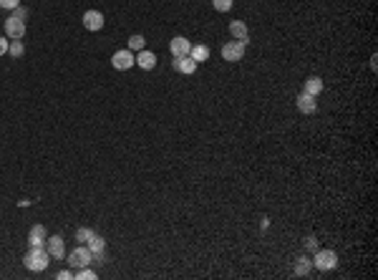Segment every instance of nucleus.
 Listing matches in <instances>:
<instances>
[{"mask_svg": "<svg viewBox=\"0 0 378 280\" xmlns=\"http://www.w3.org/2000/svg\"><path fill=\"white\" fill-rule=\"evenodd\" d=\"M48 263H51V255H48L45 245H41V247H31V250L23 255V265H26L31 273H43V270L48 268Z\"/></svg>", "mask_w": 378, "mask_h": 280, "instance_id": "nucleus-1", "label": "nucleus"}, {"mask_svg": "<svg viewBox=\"0 0 378 280\" xmlns=\"http://www.w3.org/2000/svg\"><path fill=\"white\" fill-rule=\"evenodd\" d=\"M338 265V252L336 250H315V258H313V268H318V270H323V273H328V270H333Z\"/></svg>", "mask_w": 378, "mask_h": 280, "instance_id": "nucleus-2", "label": "nucleus"}, {"mask_svg": "<svg viewBox=\"0 0 378 280\" xmlns=\"http://www.w3.org/2000/svg\"><path fill=\"white\" fill-rule=\"evenodd\" d=\"M91 260H93V252L88 250V245H79L76 250H71V252H68V265H71L73 270L91 265Z\"/></svg>", "mask_w": 378, "mask_h": 280, "instance_id": "nucleus-3", "label": "nucleus"}, {"mask_svg": "<svg viewBox=\"0 0 378 280\" xmlns=\"http://www.w3.org/2000/svg\"><path fill=\"white\" fill-rule=\"evenodd\" d=\"M245 43H240V40H227L224 45H222V58L224 61H230V63H237V61H242L245 58Z\"/></svg>", "mask_w": 378, "mask_h": 280, "instance_id": "nucleus-4", "label": "nucleus"}, {"mask_svg": "<svg viewBox=\"0 0 378 280\" xmlns=\"http://www.w3.org/2000/svg\"><path fill=\"white\" fill-rule=\"evenodd\" d=\"M3 31H5V38L10 40H23L26 36V20H20V18H5V23H3Z\"/></svg>", "mask_w": 378, "mask_h": 280, "instance_id": "nucleus-5", "label": "nucleus"}, {"mask_svg": "<svg viewBox=\"0 0 378 280\" xmlns=\"http://www.w3.org/2000/svg\"><path fill=\"white\" fill-rule=\"evenodd\" d=\"M111 66L116 68V71H129L131 66H136V61H134V51H116L114 56H111Z\"/></svg>", "mask_w": 378, "mask_h": 280, "instance_id": "nucleus-6", "label": "nucleus"}, {"mask_svg": "<svg viewBox=\"0 0 378 280\" xmlns=\"http://www.w3.org/2000/svg\"><path fill=\"white\" fill-rule=\"evenodd\" d=\"M81 23H84L86 31H93V33H96V31L104 28V13H101V10H86Z\"/></svg>", "mask_w": 378, "mask_h": 280, "instance_id": "nucleus-7", "label": "nucleus"}, {"mask_svg": "<svg viewBox=\"0 0 378 280\" xmlns=\"http://www.w3.org/2000/svg\"><path fill=\"white\" fill-rule=\"evenodd\" d=\"M297 111H300V114H305V116L315 114V111H318V101H315V96H310V94L300 91V94H297Z\"/></svg>", "mask_w": 378, "mask_h": 280, "instance_id": "nucleus-8", "label": "nucleus"}, {"mask_svg": "<svg viewBox=\"0 0 378 280\" xmlns=\"http://www.w3.org/2000/svg\"><path fill=\"white\" fill-rule=\"evenodd\" d=\"M45 250H48V255H51V258L61 260V258L66 255V242H63L61 235H51V238L45 240Z\"/></svg>", "mask_w": 378, "mask_h": 280, "instance_id": "nucleus-9", "label": "nucleus"}, {"mask_svg": "<svg viewBox=\"0 0 378 280\" xmlns=\"http://www.w3.org/2000/svg\"><path fill=\"white\" fill-rule=\"evenodd\" d=\"M134 61H136V66L141 68V71H154L157 68V53H152V51H139L136 56H134Z\"/></svg>", "mask_w": 378, "mask_h": 280, "instance_id": "nucleus-10", "label": "nucleus"}, {"mask_svg": "<svg viewBox=\"0 0 378 280\" xmlns=\"http://www.w3.org/2000/svg\"><path fill=\"white\" fill-rule=\"evenodd\" d=\"M230 36L235 40H240V43H250V31H247V23L245 20H232L230 23Z\"/></svg>", "mask_w": 378, "mask_h": 280, "instance_id": "nucleus-11", "label": "nucleus"}, {"mask_svg": "<svg viewBox=\"0 0 378 280\" xmlns=\"http://www.w3.org/2000/svg\"><path fill=\"white\" fill-rule=\"evenodd\" d=\"M169 51H171L174 58H182V56H189L192 43L184 38V36H177V38H171V43H169Z\"/></svg>", "mask_w": 378, "mask_h": 280, "instance_id": "nucleus-12", "label": "nucleus"}, {"mask_svg": "<svg viewBox=\"0 0 378 280\" xmlns=\"http://www.w3.org/2000/svg\"><path fill=\"white\" fill-rule=\"evenodd\" d=\"M171 66H174V71H179V74H184V76H192V74L197 71V66H199V63H197V61H192L189 56H182V58H174V63H171Z\"/></svg>", "mask_w": 378, "mask_h": 280, "instance_id": "nucleus-13", "label": "nucleus"}, {"mask_svg": "<svg viewBox=\"0 0 378 280\" xmlns=\"http://www.w3.org/2000/svg\"><path fill=\"white\" fill-rule=\"evenodd\" d=\"M45 240H48L45 227H43V225H33L31 232H28V245H31V247H41V245H45Z\"/></svg>", "mask_w": 378, "mask_h": 280, "instance_id": "nucleus-14", "label": "nucleus"}, {"mask_svg": "<svg viewBox=\"0 0 378 280\" xmlns=\"http://www.w3.org/2000/svg\"><path fill=\"white\" fill-rule=\"evenodd\" d=\"M303 91H305V94H310V96L323 94V79H320V76H308L305 83H303Z\"/></svg>", "mask_w": 378, "mask_h": 280, "instance_id": "nucleus-15", "label": "nucleus"}, {"mask_svg": "<svg viewBox=\"0 0 378 280\" xmlns=\"http://www.w3.org/2000/svg\"><path fill=\"white\" fill-rule=\"evenodd\" d=\"M210 45H205V43H199V45H192V51H189V58L192 61H197V63H205V61H210Z\"/></svg>", "mask_w": 378, "mask_h": 280, "instance_id": "nucleus-16", "label": "nucleus"}, {"mask_svg": "<svg viewBox=\"0 0 378 280\" xmlns=\"http://www.w3.org/2000/svg\"><path fill=\"white\" fill-rule=\"evenodd\" d=\"M310 268H313V260L308 258V255H300L297 260H295V275H308L310 273Z\"/></svg>", "mask_w": 378, "mask_h": 280, "instance_id": "nucleus-17", "label": "nucleus"}, {"mask_svg": "<svg viewBox=\"0 0 378 280\" xmlns=\"http://www.w3.org/2000/svg\"><path fill=\"white\" fill-rule=\"evenodd\" d=\"M86 245H88V250H91L93 255H101V252L106 250V240H104V238H98V235H93V238L86 242Z\"/></svg>", "mask_w": 378, "mask_h": 280, "instance_id": "nucleus-18", "label": "nucleus"}, {"mask_svg": "<svg viewBox=\"0 0 378 280\" xmlns=\"http://www.w3.org/2000/svg\"><path fill=\"white\" fill-rule=\"evenodd\" d=\"M126 43H129V51H136V53L146 48V38H144V36H139V33H134L131 38L126 40Z\"/></svg>", "mask_w": 378, "mask_h": 280, "instance_id": "nucleus-19", "label": "nucleus"}, {"mask_svg": "<svg viewBox=\"0 0 378 280\" xmlns=\"http://www.w3.org/2000/svg\"><path fill=\"white\" fill-rule=\"evenodd\" d=\"M8 53H10L13 58H20V56L26 53V45H23V40H10V45H8Z\"/></svg>", "mask_w": 378, "mask_h": 280, "instance_id": "nucleus-20", "label": "nucleus"}, {"mask_svg": "<svg viewBox=\"0 0 378 280\" xmlns=\"http://www.w3.org/2000/svg\"><path fill=\"white\" fill-rule=\"evenodd\" d=\"M93 235H96L93 230H88V227H79V230H76V242H79V245H86V242L91 240Z\"/></svg>", "mask_w": 378, "mask_h": 280, "instance_id": "nucleus-21", "label": "nucleus"}, {"mask_svg": "<svg viewBox=\"0 0 378 280\" xmlns=\"http://www.w3.org/2000/svg\"><path fill=\"white\" fill-rule=\"evenodd\" d=\"M73 278L76 280H96V273L91 270V265H86V268H79V270L73 273Z\"/></svg>", "mask_w": 378, "mask_h": 280, "instance_id": "nucleus-22", "label": "nucleus"}, {"mask_svg": "<svg viewBox=\"0 0 378 280\" xmlns=\"http://www.w3.org/2000/svg\"><path fill=\"white\" fill-rule=\"evenodd\" d=\"M212 5H214L217 13H230L232 10V0H212Z\"/></svg>", "mask_w": 378, "mask_h": 280, "instance_id": "nucleus-23", "label": "nucleus"}, {"mask_svg": "<svg viewBox=\"0 0 378 280\" xmlns=\"http://www.w3.org/2000/svg\"><path fill=\"white\" fill-rule=\"evenodd\" d=\"M303 247H305L308 252H315V250H318V240H315V235H308V238L303 240Z\"/></svg>", "mask_w": 378, "mask_h": 280, "instance_id": "nucleus-24", "label": "nucleus"}, {"mask_svg": "<svg viewBox=\"0 0 378 280\" xmlns=\"http://www.w3.org/2000/svg\"><path fill=\"white\" fill-rule=\"evenodd\" d=\"M13 18H20V20H26V18H28V8H23V5L13 8Z\"/></svg>", "mask_w": 378, "mask_h": 280, "instance_id": "nucleus-25", "label": "nucleus"}, {"mask_svg": "<svg viewBox=\"0 0 378 280\" xmlns=\"http://www.w3.org/2000/svg\"><path fill=\"white\" fill-rule=\"evenodd\" d=\"M18 5H20V0H0V8H5V10H13Z\"/></svg>", "mask_w": 378, "mask_h": 280, "instance_id": "nucleus-26", "label": "nucleus"}, {"mask_svg": "<svg viewBox=\"0 0 378 280\" xmlns=\"http://www.w3.org/2000/svg\"><path fill=\"white\" fill-rule=\"evenodd\" d=\"M8 45H10V38H0V56L8 53Z\"/></svg>", "mask_w": 378, "mask_h": 280, "instance_id": "nucleus-27", "label": "nucleus"}, {"mask_svg": "<svg viewBox=\"0 0 378 280\" xmlns=\"http://www.w3.org/2000/svg\"><path fill=\"white\" fill-rule=\"evenodd\" d=\"M56 278L58 280H71L73 278V273H71V270H61V273H56Z\"/></svg>", "mask_w": 378, "mask_h": 280, "instance_id": "nucleus-28", "label": "nucleus"}, {"mask_svg": "<svg viewBox=\"0 0 378 280\" xmlns=\"http://www.w3.org/2000/svg\"><path fill=\"white\" fill-rule=\"evenodd\" d=\"M267 227H270V220H267V217H262V222H260V230H262V232H265V230H267Z\"/></svg>", "mask_w": 378, "mask_h": 280, "instance_id": "nucleus-29", "label": "nucleus"}]
</instances>
